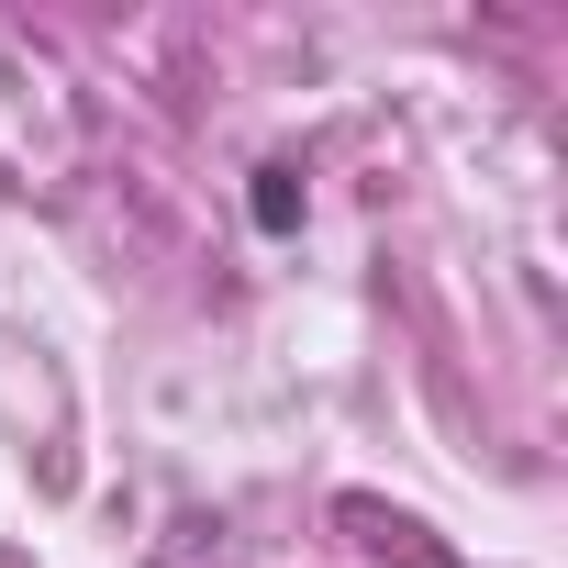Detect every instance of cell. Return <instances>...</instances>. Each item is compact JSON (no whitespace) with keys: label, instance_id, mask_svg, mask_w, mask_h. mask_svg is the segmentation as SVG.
<instances>
[{"label":"cell","instance_id":"cell-1","mask_svg":"<svg viewBox=\"0 0 568 568\" xmlns=\"http://www.w3.org/2000/svg\"><path fill=\"white\" fill-rule=\"evenodd\" d=\"M245 212H256V234H302V168H256Z\"/></svg>","mask_w":568,"mask_h":568}]
</instances>
